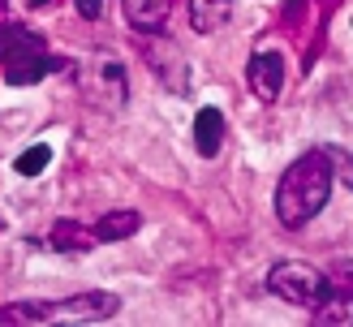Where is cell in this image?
Instances as JSON below:
<instances>
[{"instance_id":"1","label":"cell","mask_w":353,"mask_h":327,"mask_svg":"<svg viewBox=\"0 0 353 327\" xmlns=\"http://www.w3.org/2000/svg\"><path fill=\"white\" fill-rule=\"evenodd\" d=\"M332 185H336V164H332V151H306L302 160H293L285 168V177L276 181V215L285 229H302L327 207Z\"/></svg>"},{"instance_id":"2","label":"cell","mask_w":353,"mask_h":327,"mask_svg":"<svg viewBox=\"0 0 353 327\" xmlns=\"http://www.w3.org/2000/svg\"><path fill=\"white\" fill-rule=\"evenodd\" d=\"M69 61L52 56L43 34L22 22H0V74L9 86H34L48 74H61Z\"/></svg>"},{"instance_id":"3","label":"cell","mask_w":353,"mask_h":327,"mask_svg":"<svg viewBox=\"0 0 353 327\" xmlns=\"http://www.w3.org/2000/svg\"><path fill=\"white\" fill-rule=\"evenodd\" d=\"M268 293H276L280 302L289 306H302V310H319L323 302L336 297V284L314 267V263H302V258H285L268 271Z\"/></svg>"},{"instance_id":"4","label":"cell","mask_w":353,"mask_h":327,"mask_svg":"<svg viewBox=\"0 0 353 327\" xmlns=\"http://www.w3.org/2000/svg\"><path fill=\"white\" fill-rule=\"evenodd\" d=\"M121 310L117 293H99V288H86L74 293L65 302H43V315L48 319H65V323H99V319H112Z\"/></svg>"},{"instance_id":"5","label":"cell","mask_w":353,"mask_h":327,"mask_svg":"<svg viewBox=\"0 0 353 327\" xmlns=\"http://www.w3.org/2000/svg\"><path fill=\"white\" fill-rule=\"evenodd\" d=\"M245 82H250L254 99L276 103L280 99V86H285V56H280L276 48H254L250 52V65H245Z\"/></svg>"},{"instance_id":"6","label":"cell","mask_w":353,"mask_h":327,"mask_svg":"<svg viewBox=\"0 0 353 327\" xmlns=\"http://www.w3.org/2000/svg\"><path fill=\"white\" fill-rule=\"evenodd\" d=\"M95 99V108L103 112H121L130 103V82H125V69H121V61H99L95 65V82L86 86Z\"/></svg>"},{"instance_id":"7","label":"cell","mask_w":353,"mask_h":327,"mask_svg":"<svg viewBox=\"0 0 353 327\" xmlns=\"http://www.w3.org/2000/svg\"><path fill=\"white\" fill-rule=\"evenodd\" d=\"M194 147H199L203 160H216L224 147V112L220 108H199L194 116Z\"/></svg>"},{"instance_id":"8","label":"cell","mask_w":353,"mask_h":327,"mask_svg":"<svg viewBox=\"0 0 353 327\" xmlns=\"http://www.w3.org/2000/svg\"><path fill=\"white\" fill-rule=\"evenodd\" d=\"M125 5V22L138 34H160L168 26V0H121Z\"/></svg>"},{"instance_id":"9","label":"cell","mask_w":353,"mask_h":327,"mask_svg":"<svg viewBox=\"0 0 353 327\" xmlns=\"http://www.w3.org/2000/svg\"><path fill=\"white\" fill-rule=\"evenodd\" d=\"M48 246H52V250H61V254H82V250H91V246H95V233L86 229L82 220H57V224H52Z\"/></svg>"},{"instance_id":"10","label":"cell","mask_w":353,"mask_h":327,"mask_svg":"<svg viewBox=\"0 0 353 327\" xmlns=\"http://www.w3.org/2000/svg\"><path fill=\"white\" fill-rule=\"evenodd\" d=\"M233 5L237 0H190V26L199 34L220 30L228 17H233Z\"/></svg>"},{"instance_id":"11","label":"cell","mask_w":353,"mask_h":327,"mask_svg":"<svg viewBox=\"0 0 353 327\" xmlns=\"http://www.w3.org/2000/svg\"><path fill=\"white\" fill-rule=\"evenodd\" d=\"M138 229H143V215L138 211H108L103 220H95V241H125V237H134Z\"/></svg>"},{"instance_id":"12","label":"cell","mask_w":353,"mask_h":327,"mask_svg":"<svg viewBox=\"0 0 353 327\" xmlns=\"http://www.w3.org/2000/svg\"><path fill=\"white\" fill-rule=\"evenodd\" d=\"M52 164V147H43V143H34V147H26L22 155L13 160V168L22 172V177H39V172Z\"/></svg>"},{"instance_id":"13","label":"cell","mask_w":353,"mask_h":327,"mask_svg":"<svg viewBox=\"0 0 353 327\" xmlns=\"http://www.w3.org/2000/svg\"><path fill=\"white\" fill-rule=\"evenodd\" d=\"M74 5H78V13H82V17H91V22H95L99 9H103V0H74Z\"/></svg>"},{"instance_id":"14","label":"cell","mask_w":353,"mask_h":327,"mask_svg":"<svg viewBox=\"0 0 353 327\" xmlns=\"http://www.w3.org/2000/svg\"><path fill=\"white\" fill-rule=\"evenodd\" d=\"M26 5H34V9H39V5H48V0H26Z\"/></svg>"},{"instance_id":"15","label":"cell","mask_w":353,"mask_h":327,"mask_svg":"<svg viewBox=\"0 0 353 327\" xmlns=\"http://www.w3.org/2000/svg\"><path fill=\"white\" fill-rule=\"evenodd\" d=\"M0 5H5V0H0Z\"/></svg>"}]
</instances>
